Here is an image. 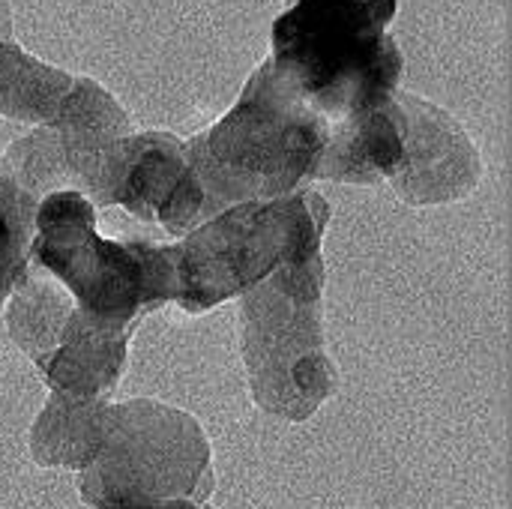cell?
I'll use <instances>...</instances> for the list:
<instances>
[{"instance_id":"6da1fadb","label":"cell","mask_w":512,"mask_h":509,"mask_svg":"<svg viewBox=\"0 0 512 509\" xmlns=\"http://www.w3.org/2000/svg\"><path fill=\"white\" fill-rule=\"evenodd\" d=\"M327 132L330 123L288 90L270 60L258 63L237 102L186 138V174L159 213V228L183 237L234 204L300 189L312 180Z\"/></svg>"},{"instance_id":"7a4b0ae2","label":"cell","mask_w":512,"mask_h":509,"mask_svg":"<svg viewBox=\"0 0 512 509\" xmlns=\"http://www.w3.org/2000/svg\"><path fill=\"white\" fill-rule=\"evenodd\" d=\"M399 0H291L270 30V66L330 126L396 93L405 54Z\"/></svg>"},{"instance_id":"3957f363","label":"cell","mask_w":512,"mask_h":509,"mask_svg":"<svg viewBox=\"0 0 512 509\" xmlns=\"http://www.w3.org/2000/svg\"><path fill=\"white\" fill-rule=\"evenodd\" d=\"M324 252L288 261L240 294V357L252 402L279 420L306 423L339 393L324 342Z\"/></svg>"},{"instance_id":"277c9868","label":"cell","mask_w":512,"mask_h":509,"mask_svg":"<svg viewBox=\"0 0 512 509\" xmlns=\"http://www.w3.org/2000/svg\"><path fill=\"white\" fill-rule=\"evenodd\" d=\"M30 261L48 270L84 315L138 330L141 318L174 303L171 243L102 237L96 207L78 189H54L36 204Z\"/></svg>"},{"instance_id":"5b68a950","label":"cell","mask_w":512,"mask_h":509,"mask_svg":"<svg viewBox=\"0 0 512 509\" xmlns=\"http://www.w3.org/2000/svg\"><path fill=\"white\" fill-rule=\"evenodd\" d=\"M330 204L315 189L234 204L171 243L177 270L174 303L204 315L288 261L318 255L330 225Z\"/></svg>"},{"instance_id":"8992f818","label":"cell","mask_w":512,"mask_h":509,"mask_svg":"<svg viewBox=\"0 0 512 509\" xmlns=\"http://www.w3.org/2000/svg\"><path fill=\"white\" fill-rule=\"evenodd\" d=\"M213 489L207 432L189 411L153 399L108 405L99 456L78 471L90 507H204Z\"/></svg>"},{"instance_id":"52a82bcc","label":"cell","mask_w":512,"mask_h":509,"mask_svg":"<svg viewBox=\"0 0 512 509\" xmlns=\"http://www.w3.org/2000/svg\"><path fill=\"white\" fill-rule=\"evenodd\" d=\"M135 132L126 108L96 81L75 78L51 120L15 138L3 153L9 174L36 198L54 189H78L90 198L108 150Z\"/></svg>"},{"instance_id":"ba28073f","label":"cell","mask_w":512,"mask_h":509,"mask_svg":"<svg viewBox=\"0 0 512 509\" xmlns=\"http://www.w3.org/2000/svg\"><path fill=\"white\" fill-rule=\"evenodd\" d=\"M402 117V162L390 174L393 192L411 207L456 204L468 198L483 174V156L468 129L441 105L396 90Z\"/></svg>"},{"instance_id":"9c48e42d","label":"cell","mask_w":512,"mask_h":509,"mask_svg":"<svg viewBox=\"0 0 512 509\" xmlns=\"http://www.w3.org/2000/svg\"><path fill=\"white\" fill-rule=\"evenodd\" d=\"M186 174V138L165 129L129 132L114 141L90 192L93 207H123L147 225H159V213Z\"/></svg>"},{"instance_id":"30bf717a","label":"cell","mask_w":512,"mask_h":509,"mask_svg":"<svg viewBox=\"0 0 512 509\" xmlns=\"http://www.w3.org/2000/svg\"><path fill=\"white\" fill-rule=\"evenodd\" d=\"M399 90V87H396ZM402 162V117L396 96L330 126L312 180L378 186Z\"/></svg>"},{"instance_id":"8fae6325","label":"cell","mask_w":512,"mask_h":509,"mask_svg":"<svg viewBox=\"0 0 512 509\" xmlns=\"http://www.w3.org/2000/svg\"><path fill=\"white\" fill-rule=\"evenodd\" d=\"M132 333L135 330L93 321L75 303V312L69 315L63 336L54 354L39 366V375L51 390L111 399L126 372Z\"/></svg>"},{"instance_id":"7c38bea8","label":"cell","mask_w":512,"mask_h":509,"mask_svg":"<svg viewBox=\"0 0 512 509\" xmlns=\"http://www.w3.org/2000/svg\"><path fill=\"white\" fill-rule=\"evenodd\" d=\"M108 396L51 390L30 429V456L39 468L84 471L102 447Z\"/></svg>"},{"instance_id":"4fadbf2b","label":"cell","mask_w":512,"mask_h":509,"mask_svg":"<svg viewBox=\"0 0 512 509\" xmlns=\"http://www.w3.org/2000/svg\"><path fill=\"white\" fill-rule=\"evenodd\" d=\"M75 75L30 57L12 39H0V117L39 126L54 117Z\"/></svg>"},{"instance_id":"5bb4252c","label":"cell","mask_w":512,"mask_h":509,"mask_svg":"<svg viewBox=\"0 0 512 509\" xmlns=\"http://www.w3.org/2000/svg\"><path fill=\"white\" fill-rule=\"evenodd\" d=\"M39 198L27 192L0 159V312L30 267Z\"/></svg>"},{"instance_id":"9a60e30c","label":"cell","mask_w":512,"mask_h":509,"mask_svg":"<svg viewBox=\"0 0 512 509\" xmlns=\"http://www.w3.org/2000/svg\"><path fill=\"white\" fill-rule=\"evenodd\" d=\"M288 3H291V0H288Z\"/></svg>"}]
</instances>
